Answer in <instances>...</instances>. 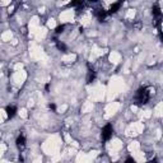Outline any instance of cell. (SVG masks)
<instances>
[{"mask_svg":"<svg viewBox=\"0 0 163 163\" xmlns=\"http://www.w3.org/2000/svg\"><path fill=\"white\" fill-rule=\"evenodd\" d=\"M64 29H65V26L64 24H61V26H59V27H56V29H55V32L59 34V33H63L64 32Z\"/></svg>","mask_w":163,"mask_h":163,"instance_id":"30bf717a","label":"cell"},{"mask_svg":"<svg viewBox=\"0 0 163 163\" xmlns=\"http://www.w3.org/2000/svg\"><path fill=\"white\" fill-rule=\"evenodd\" d=\"M45 89H46V92H49V89H50V83H47L45 86Z\"/></svg>","mask_w":163,"mask_h":163,"instance_id":"7c38bea8","label":"cell"},{"mask_svg":"<svg viewBox=\"0 0 163 163\" xmlns=\"http://www.w3.org/2000/svg\"><path fill=\"white\" fill-rule=\"evenodd\" d=\"M89 2H93V3H95V2H98V0H89Z\"/></svg>","mask_w":163,"mask_h":163,"instance_id":"5bb4252c","label":"cell"},{"mask_svg":"<svg viewBox=\"0 0 163 163\" xmlns=\"http://www.w3.org/2000/svg\"><path fill=\"white\" fill-rule=\"evenodd\" d=\"M56 45H57V49H59L60 51H63V52L66 51V46H65V43H63L61 41H56Z\"/></svg>","mask_w":163,"mask_h":163,"instance_id":"9c48e42d","label":"cell"},{"mask_svg":"<svg viewBox=\"0 0 163 163\" xmlns=\"http://www.w3.org/2000/svg\"><path fill=\"white\" fill-rule=\"evenodd\" d=\"M49 108H50V110H52V111H55V108H56L55 103H50V104H49Z\"/></svg>","mask_w":163,"mask_h":163,"instance_id":"8fae6325","label":"cell"},{"mask_svg":"<svg viewBox=\"0 0 163 163\" xmlns=\"http://www.w3.org/2000/svg\"><path fill=\"white\" fill-rule=\"evenodd\" d=\"M5 111H7L8 117H9V119H11V117H14L15 113H17V107H15V106H13V104H10V106H8V107L5 108Z\"/></svg>","mask_w":163,"mask_h":163,"instance_id":"5b68a950","label":"cell"},{"mask_svg":"<svg viewBox=\"0 0 163 163\" xmlns=\"http://www.w3.org/2000/svg\"><path fill=\"white\" fill-rule=\"evenodd\" d=\"M113 134V127L111 124H107L106 126L102 129V139L103 140H110Z\"/></svg>","mask_w":163,"mask_h":163,"instance_id":"7a4b0ae2","label":"cell"},{"mask_svg":"<svg viewBox=\"0 0 163 163\" xmlns=\"http://www.w3.org/2000/svg\"><path fill=\"white\" fill-rule=\"evenodd\" d=\"M152 13H153V15L158 19V18H161L162 17V11H161V7L158 5V4H154L153 5V8H152Z\"/></svg>","mask_w":163,"mask_h":163,"instance_id":"52a82bcc","label":"cell"},{"mask_svg":"<svg viewBox=\"0 0 163 163\" xmlns=\"http://www.w3.org/2000/svg\"><path fill=\"white\" fill-rule=\"evenodd\" d=\"M126 162H134V159H133V158H127Z\"/></svg>","mask_w":163,"mask_h":163,"instance_id":"4fadbf2b","label":"cell"},{"mask_svg":"<svg viewBox=\"0 0 163 163\" xmlns=\"http://www.w3.org/2000/svg\"><path fill=\"white\" fill-rule=\"evenodd\" d=\"M150 98V93L147 87L139 88L136 92V104H145Z\"/></svg>","mask_w":163,"mask_h":163,"instance_id":"6da1fadb","label":"cell"},{"mask_svg":"<svg viewBox=\"0 0 163 163\" xmlns=\"http://www.w3.org/2000/svg\"><path fill=\"white\" fill-rule=\"evenodd\" d=\"M96 79V72L93 69H89L88 70V77H87V83H92Z\"/></svg>","mask_w":163,"mask_h":163,"instance_id":"ba28073f","label":"cell"},{"mask_svg":"<svg viewBox=\"0 0 163 163\" xmlns=\"http://www.w3.org/2000/svg\"><path fill=\"white\" fill-rule=\"evenodd\" d=\"M96 15H97L98 20L102 22V20L106 19V17H107L108 14H107V11L104 10V9H97V10H96Z\"/></svg>","mask_w":163,"mask_h":163,"instance_id":"8992f818","label":"cell"},{"mask_svg":"<svg viewBox=\"0 0 163 163\" xmlns=\"http://www.w3.org/2000/svg\"><path fill=\"white\" fill-rule=\"evenodd\" d=\"M15 144H17V148L20 150H24V148H26V136L23 135V134H20L18 138H17V142H15Z\"/></svg>","mask_w":163,"mask_h":163,"instance_id":"3957f363","label":"cell"},{"mask_svg":"<svg viewBox=\"0 0 163 163\" xmlns=\"http://www.w3.org/2000/svg\"><path fill=\"white\" fill-rule=\"evenodd\" d=\"M121 3H122V0H119L117 3H113V4L110 7V9H108V11H107V14H115L116 11H117V10L121 8Z\"/></svg>","mask_w":163,"mask_h":163,"instance_id":"277c9868","label":"cell"}]
</instances>
